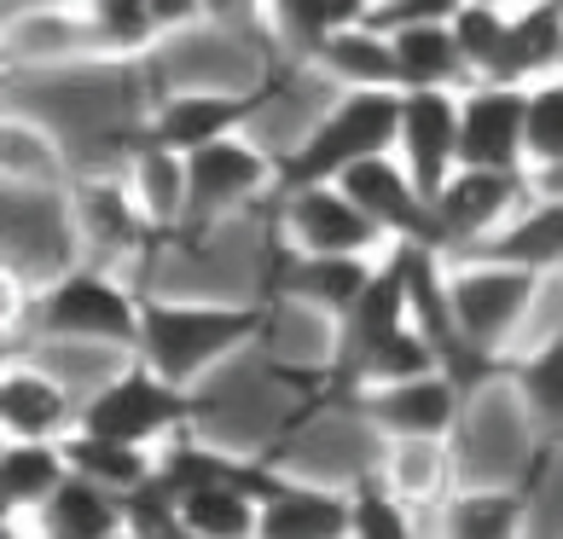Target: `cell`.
<instances>
[{
  "label": "cell",
  "mask_w": 563,
  "mask_h": 539,
  "mask_svg": "<svg viewBox=\"0 0 563 539\" xmlns=\"http://www.w3.org/2000/svg\"><path fill=\"white\" fill-rule=\"evenodd\" d=\"M145 18H152V30L157 41H175L186 30H198V0H145Z\"/></svg>",
  "instance_id": "cell-38"
},
{
  "label": "cell",
  "mask_w": 563,
  "mask_h": 539,
  "mask_svg": "<svg viewBox=\"0 0 563 539\" xmlns=\"http://www.w3.org/2000/svg\"><path fill=\"white\" fill-rule=\"evenodd\" d=\"M465 401L471 395L459 378H448V371H419V378L343 389L325 412H343L372 441H389V435H453L459 418H465Z\"/></svg>",
  "instance_id": "cell-8"
},
{
  "label": "cell",
  "mask_w": 563,
  "mask_h": 539,
  "mask_svg": "<svg viewBox=\"0 0 563 539\" xmlns=\"http://www.w3.org/2000/svg\"><path fill=\"white\" fill-rule=\"evenodd\" d=\"M267 210H274L279 250H302V256H384L389 250V238L331 180L285 186V192L267 198Z\"/></svg>",
  "instance_id": "cell-10"
},
{
  "label": "cell",
  "mask_w": 563,
  "mask_h": 539,
  "mask_svg": "<svg viewBox=\"0 0 563 539\" xmlns=\"http://www.w3.org/2000/svg\"><path fill=\"white\" fill-rule=\"evenodd\" d=\"M488 383L511 395L517 424L529 429V447L558 441V418H563V343H558V330L529 337L523 348H511L506 360H494Z\"/></svg>",
  "instance_id": "cell-19"
},
{
  "label": "cell",
  "mask_w": 563,
  "mask_h": 539,
  "mask_svg": "<svg viewBox=\"0 0 563 539\" xmlns=\"http://www.w3.org/2000/svg\"><path fill=\"white\" fill-rule=\"evenodd\" d=\"M250 539H256V534H250Z\"/></svg>",
  "instance_id": "cell-41"
},
{
  "label": "cell",
  "mask_w": 563,
  "mask_h": 539,
  "mask_svg": "<svg viewBox=\"0 0 563 539\" xmlns=\"http://www.w3.org/2000/svg\"><path fill=\"white\" fill-rule=\"evenodd\" d=\"M30 337L58 343V348L134 355V343H140V284L129 273H111V267H93V261L58 267L47 284H35Z\"/></svg>",
  "instance_id": "cell-3"
},
{
  "label": "cell",
  "mask_w": 563,
  "mask_h": 539,
  "mask_svg": "<svg viewBox=\"0 0 563 539\" xmlns=\"http://www.w3.org/2000/svg\"><path fill=\"white\" fill-rule=\"evenodd\" d=\"M338 192L361 210L389 244H419V250H435V233H430V198L407 180V169L395 162L389 151H372L361 162L331 180Z\"/></svg>",
  "instance_id": "cell-15"
},
{
  "label": "cell",
  "mask_w": 563,
  "mask_h": 539,
  "mask_svg": "<svg viewBox=\"0 0 563 539\" xmlns=\"http://www.w3.org/2000/svg\"><path fill=\"white\" fill-rule=\"evenodd\" d=\"M552 459H558V441H534L529 464H523V482H465V475H459L453 493L430 510L435 539H523Z\"/></svg>",
  "instance_id": "cell-11"
},
{
  "label": "cell",
  "mask_w": 563,
  "mask_h": 539,
  "mask_svg": "<svg viewBox=\"0 0 563 539\" xmlns=\"http://www.w3.org/2000/svg\"><path fill=\"white\" fill-rule=\"evenodd\" d=\"M70 151L41 116L0 105V186L24 198H58L70 180Z\"/></svg>",
  "instance_id": "cell-22"
},
{
  "label": "cell",
  "mask_w": 563,
  "mask_h": 539,
  "mask_svg": "<svg viewBox=\"0 0 563 539\" xmlns=\"http://www.w3.org/2000/svg\"><path fill=\"white\" fill-rule=\"evenodd\" d=\"M256 539H349V487L279 470L256 499Z\"/></svg>",
  "instance_id": "cell-21"
},
{
  "label": "cell",
  "mask_w": 563,
  "mask_h": 539,
  "mask_svg": "<svg viewBox=\"0 0 563 539\" xmlns=\"http://www.w3.org/2000/svg\"><path fill=\"white\" fill-rule=\"evenodd\" d=\"M65 221H70V244H81L76 261H93V267H111V273H122L134 256L152 250V226L140 221L129 186H122V175H70L65 180Z\"/></svg>",
  "instance_id": "cell-12"
},
{
  "label": "cell",
  "mask_w": 563,
  "mask_h": 539,
  "mask_svg": "<svg viewBox=\"0 0 563 539\" xmlns=\"http://www.w3.org/2000/svg\"><path fill=\"white\" fill-rule=\"evenodd\" d=\"M76 429V395L58 371L24 355H0V435L24 441H58Z\"/></svg>",
  "instance_id": "cell-20"
},
{
  "label": "cell",
  "mask_w": 563,
  "mask_h": 539,
  "mask_svg": "<svg viewBox=\"0 0 563 539\" xmlns=\"http://www.w3.org/2000/svg\"><path fill=\"white\" fill-rule=\"evenodd\" d=\"M459 0H372L366 24L372 30H395V24H435V18H448Z\"/></svg>",
  "instance_id": "cell-37"
},
{
  "label": "cell",
  "mask_w": 563,
  "mask_h": 539,
  "mask_svg": "<svg viewBox=\"0 0 563 539\" xmlns=\"http://www.w3.org/2000/svg\"><path fill=\"white\" fill-rule=\"evenodd\" d=\"M453 93L459 88H395V134L389 157L424 198L442 192V180L459 169L453 157Z\"/></svg>",
  "instance_id": "cell-16"
},
{
  "label": "cell",
  "mask_w": 563,
  "mask_h": 539,
  "mask_svg": "<svg viewBox=\"0 0 563 539\" xmlns=\"http://www.w3.org/2000/svg\"><path fill=\"white\" fill-rule=\"evenodd\" d=\"M558 58H563V0H523V7L506 12V35H499L488 81L558 76Z\"/></svg>",
  "instance_id": "cell-25"
},
{
  "label": "cell",
  "mask_w": 563,
  "mask_h": 539,
  "mask_svg": "<svg viewBox=\"0 0 563 539\" xmlns=\"http://www.w3.org/2000/svg\"><path fill=\"white\" fill-rule=\"evenodd\" d=\"M483 7H499V12H511V7H523V0H483Z\"/></svg>",
  "instance_id": "cell-40"
},
{
  "label": "cell",
  "mask_w": 563,
  "mask_h": 539,
  "mask_svg": "<svg viewBox=\"0 0 563 539\" xmlns=\"http://www.w3.org/2000/svg\"><path fill=\"white\" fill-rule=\"evenodd\" d=\"M314 12L325 18V30H331V24H366L372 0H314Z\"/></svg>",
  "instance_id": "cell-39"
},
{
  "label": "cell",
  "mask_w": 563,
  "mask_h": 539,
  "mask_svg": "<svg viewBox=\"0 0 563 539\" xmlns=\"http://www.w3.org/2000/svg\"><path fill=\"white\" fill-rule=\"evenodd\" d=\"M453 157L465 169H523V81L476 76L453 93Z\"/></svg>",
  "instance_id": "cell-14"
},
{
  "label": "cell",
  "mask_w": 563,
  "mask_h": 539,
  "mask_svg": "<svg viewBox=\"0 0 563 539\" xmlns=\"http://www.w3.org/2000/svg\"><path fill=\"white\" fill-rule=\"evenodd\" d=\"M308 65L325 70L338 88H395V58H389V35L372 24H331L314 47Z\"/></svg>",
  "instance_id": "cell-27"
},
{
  "label": "cell",
  "mask_w": 563,
  "mask_h": 539,
  "mask_svg": "<svg viewBox=\"0 0 563 539\" xmlns=\"http://www.w3.org/2000/svg\"><path fill=\"white\" fill-rule=\"evenodd\" d=\"M0 65L7 76H47L111 65V58L81 0H24V7H0Z\"/></svg>",
  "instance_id": "cell-7"
},
{
  "label": "cell",
  "mask_w": 563,
  "mask_h": 539,
  "mask_svg": "<svg viewBox=\"0 0 563 539\" xmlns=\"http://www.w3.org/2000/svg\"><path fill=\"white\" fill-rule=\"evenodd\" d=\"M448 35H453V53L465 76H494V58H499V35H506V12L483 7V0H459L448 12Z\"/></svg>",
  "instance_id": "cell-34"
},
{
  "label": "cell",
  "mask_w": 563,
  "mask_h": 539,
  "mask_svg": "<svg viewBox=\"0 0 563 539\" xmlns=\"http://www.w3.org/2000/svg\"><path fill=\"white\" fill-rule=\"evenodd\" d=\"M279 93V76L244 81V88H216V81H192V88H163L152 105H145L140 139L169 145V151H192V145H210L221 134L250 128V116H262Z\"/></svg>",
  "instance_id": "cell-9"
},
{
  "label": "cell",
  "mask_w": 563,
  "mask_h": 539,
  "mask_svg": "<svg viewBox=\"0 0 563 539\" xmlns=\"http://www.w3.org/2000/svg\"><path fill=\"white\" fill-rule=\"evenodd\" d=\"M58 452H65L70 475L106 487L111 499H134L140 487L157 482V447H134V441H111V435L70 429V435H58Z\"/></svg>",
  "instance_id": "cell-26"
},
{
  "label": "cell",
  "mask_w": 563,
  "mask_h": 539,
  "mask_svg": "<svg viewBox=\"0 0 563 539\" xmlns=\"http://www.w3.org/2000/svg\"><path fill=\"white\" fill-rule=\"evenodd\" d=\"M58 482H65V452H58V441L0 435V499H7L12 516H30Z\"/></svg>",
  "instance_id": "cell-32"
},
{
  "label": "cell",
  "mask_w": 563,
  "mask_h": 539,
  "mask_svg": "<svg viewBox=\"0 0 563 539\" xmlns=\"http://www.w3.org/2000/svg\"><path fill=\"white\" fill-rule=\"evenodd\" d=\"M389 35V58H395V88H465V65L453 53L448 18L435 24H395Z\"/></svg>",
  "instance_id": "cell-29"
},
{
  "label": "cell",
  "mask_w": 563,
  "mask_h": 539,
  "mask_svg": "<svg viewBox=\"0 0 563 539\" xmlns=\"http://www.w3.org/2000/svg\"><path fill=\"white\" fill-rule=\"evenodd\" d=\"M198 24H210L216 35H233V41H250L256 53H267L279 65V41H274V24H267V0H198Z\"/></svg>",
  "instance_id": "cell-35"
},
{
  "label": "cell",
  "mask_w": 563,
  "mask_h": 539,
  "mask_svg": "<svg viewBox=\"0 0 563 539\" xmlns=\"http://www.w3.org/2000/svg\"><path fill=\"white\" fill-rule=\"evenodd\" d=\"M378 256H302V250H279L274 273H267V290L279 307H308L320 314L325 330L349 314V302L361 296V284L372 279Z\"/></svg>",
  "instance_id": "cell-18"
},
{
  "label": "cell",
  "mask_w": 563,
  "mask_h": 539,
  "mask_svg": "<svg viewBox=\"0 0 563 539\" xmlns=\"http://www.w3.org/2000/svg\"><path fill=\"white\" fill-rule=\"evenodd\" d=\"M349 539H424V516H412L372 475H361L349 487Z\"/></svg>",
  "instance_id": "cell-33"
},
{
  "label": "cell",
  "mask_w": 563,
  "mask_h": 539,
  "mask_svg": "<svg viewBox=\"0 0 563 539\" xmlns=\"http://www.w3.org/2000/svg\"><path fill=\"white\" fill-rule=\"evenodd\" d=\"M459 475H465V464H459V429L453 435H389V441H378V464H372V482L389 499H401L412 516H430L453 493Z\"/></svg>",
  "instance_id": "cell-17"
},
{
  "label": "cell",
  "mask_w": 563,
  "mask_h": 539,
  "mask_svg": "<svg viewBox=\"0 0 563 539\" xmlns=\"http://www.w3.org/2000/svg\"><path fill=\"white\" fill-rule=\"evenodd\" d=\"M163 493H169L175 523L192 539H250V534H256V499H250L244 487L192 482V487H163Z\"/></svg>",
  "instance_id": "cell-31"
},
{
  "label": "cell",
  "mask_w": 563,
  "mask_h": 539,
  "mask_svg": "<svg viewBox=\"0 0 563 539\" xmlns=\"http://www.w3.org/2000/svg\"><path fill=\"white\" fill-rule=\"evenodd\" d=\"M558 284V273L488 261V256H442V314L453 330L459 366H465V395L488 383L494 360L523 348L540 296Z\"/></svg>",
  "instance_id": "cell-2"
},
{
  "label": "cell",
  "mask_w": 563,
  "mask_h": 539,
  "mask_svg": "<svg viewBox=\"0 0 563 539\" xmlns=\"http://www.w3.org/2000/svg\"><path fill=\"white\" fill-rule=\"evenodd\" d=\"M30 302H35V279L12 256H0V348H18L30 337Z\"/></svg>",
  "instance_id": "cell-36"
},
{
  "label": "cell",
  "mask_w": 563,
  "mask_h": 539,
  "mask_svg": "<svg viewBox=\"0 0 563 539\" xmlns=\"http://www.w3.org/2000/svg\"><path fill=\"white\" fill-rule=\"evenodd\" d=\"M30 516H35L41 539H106V534L122 528V499H111L106 487H93V482H81V475L65 470V482H58Z\"/></svg>",
  "instance_id": "cell-28"
},
{
  "label": "cell",
  "mask_w": 563,
  "mask_h": 539,
  "mask_svg": "<svg viewBox=\"0 0 563 539\" xmlns=\"http://www.w3.org/2000/svg\"><path fill=\"white\" fill-rule=\"evenodd\" d=\"M534 192L523 169H459L442 180V192L430 198V233H435V256H459L476 238H488L517 203Z\"/></svg>",
  "instance_id": "cell-13"
},
{
  "label": "cell",
  "mask_w": 563,
  "mask_h": 539,
  "mask_svg": "<svg viewBox=\"0 0 563 539\" xmlns=\"http://www.w3.org/2000/svg\"><path fill=\"white\" fill-rule=\"evenodd\" d=\"M563 169V76L523 81V175L534 192H558Z\"/></svg>",
  "instance_id": "cell-30"
},
{
  "label": "cell",
  "mask_w": 563,
  "mask_h": 539,
  "mask_svg": "<svg viewBox=\"0 0 563 539\" xmlns=\"http://www.w3.org/2000/svg\"><path fill=\"white\" fill-rule=\"evenodd\" d=\"M122 186H129V198H134V210L140 221L152 226V238L157 244H180V221H186V169H180V151H169V145H152V139H140L122 151Z\"/></svg>",
  "instance_id": "cell-23"
},
{
  "label": "cell",
  "mask_w": 563,
  "mask_h": 539,
  "mask_svg": "<svg viewBox=\"0 0 563 539\" xmlns=\"http://www.w3.org/2000/svg\"><path fill=\"white\" fill-rule=\"evenodd\" d=\"M274 296H163L140 290V343L134 355L180 389H198L216 366L274 337Z\"/></svg>",
  "instance_id": "cell-1"
},
{
  "label": "cell",
  "mask_w": 563,
  "mask_h": 539,
  "mask_svg": "<svg viewBox=\"0 0 563 539\" xmlns=\"http://www.w3.org/2000/svg\"><path fill=\"white\" fill-rule=\"evenodd\" d=\"M395 134V88H338V99L308 122L297 145L274 151V192L308 180H338L349 162H361L372 151H389Z\"/></svg>",
  "instance_id": "cell-5"
},
{
  "label": "cell",
  "mask_w": 563,
  "mask_h": 539,
  "mask_svg": "<svg viewBox=\"0 0 563 539\" xmlns=\"http://www.w3.org/2000/svg\"><path fill=\"white\" fill-rule=\"evenodd\" d=\"M180 169H186V221H180V244H198L210 226L233 221L244 210H262L274 198V151L256 145L244 128L239 134H221L210 145H192L180 151Z\"/></svg>",
  "instance_id": "cell-6"
},
{
  "label": "cell",
  "mask_w": 563,
  "mask_h": 539,
  "mask_svg": "<svg viewBox=\"0 0 563 539\" xmlns=\"http://www.w3.org/2000/svg\"><path fill=\"white\" fill-rule=\"evenodd\" d=\"M459 256H488V261H511V267H534V273H558L563 256V233H558V192H529L517 210L494 226L488 238H476Z\"/></svg>",
  "instance_id": "cell-24"
},
{
  "label": "cell",
  "mask_w": 563,
  "mask_h": 539,
  "mask_svg": "<svg viewBox=\"0 0 563 539\" xmlns=\"http://www.w3.org/2000/svg\"><path fill=\"white\" fill-rule=\"evenodd\" d=\"M203 412H210V401L198 389H180L169 378H157L140 355H122V366L106 383L76 395V429L134 441V447H163L169 435L192 429Z\"/></svg>",
  "instance_id": "cell-4"
}]
</instances>
